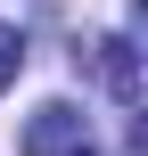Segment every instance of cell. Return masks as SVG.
Here are the masks:
<instances>
[{
	"label": "cell",
	"mask_w": 148,
	"mask_h": 156,
	"mask_svg": "<svg viewBox=\"0 0 148 156\" xmlns=\"http://www.w3.org/2000/svg\"><path fill=\"white\" fill-rule=\"evenodd\" d=\"M25 156H99V132H91V115L74 107V99H41L33 115H25Z\"/></svg>",
	"instance_id": "6da1fadb"
},
{
	"label": "cell",
	"mask_w": 148,
	"mask_h": 156,
	"mask_svg": "<svg viewBox=\"0 0 148 156\" xmlns=\"http://www.w3.org/2000/svg\"><path fill=\"white\" fill-rule=\"evenodd\" d=\"M91 58H99V74H107L115 107H124V115H140V58H132V41H124V33H107V41H91Z\"/></svg>",
	"instance_id": "7a4b0ae2"
},
{
	"label": "cell",
	"mask_w": 148,
	"mask_h": 156,
	"mask_svg": "<svg viewBox=\"0 0 148 156\" xmlns=\"http://www.w3.org/2000/svg\"><path fill=\"white\" fill-rule=\"evenodd\" d=\"M16 74H25V33H16V25H0V90H8Z\"/></svg>",
	"instance_id": "3957f363"
}]
</instances>
